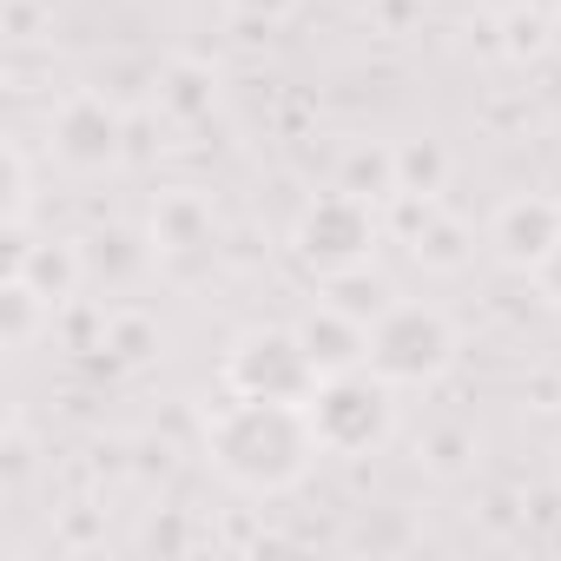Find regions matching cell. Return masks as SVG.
<instances>
[{
    "label": "cell",
    "instance_id": "13",
    "mask_svg": "<svg viewBox=\"0 0 561 561\" xmlns=\"http://www.w3.org/2000/svg\"><path fill=\"white\" fill-rule=\"evenodd\" d=\"M324 298L337 305V311H351L357 324H377L403 291L390 285V277L377 271V264H357V271H337V277H324Z\"/></svg>",
    "mask_w": 561,
    "mask_h": 561
},
{
    "label": "cell",
    "instance_id": "6",
    "mask_svg": "<svg viewBox=\"0 0 561 561\" xmlns=\"http://www.w3.org/2000/svg\"><path fill=\"white\" fill-rule=\"evenodd\" d=\"M47 152H54V165L73 172V179L113 172V165L126 159V113H119V100H106V93H93V87L67 93V100L54 106V119H47Z\"/></svg>",
    "mask_w": 561,
    "mask_h": 561
},
{
    "label": "cell",
    "instance_id": "17",
    "mask_svg": "<svg viewBox=\"0 0 561 561\" xmlns=\"http://www.w3.org/2000/svg\"><path fill=\"white\" fill-rule=\"evenodd\" d=\"M106 351H113L126 370H139V364L159 357V324L139 318V311H113V318H106Z\"/></svg>",
    "mask_w": 561,
    "mask_h": 561
},
{
    "label": "cell",
    "instance_id": "18",
    "mask_svg": "<svg viewBox=\"0 0 561 561\" xmlns=\"http://www.w3.org/2000/svg\"><path fill=\"white\" fill-rule=\"evenodd\" d=\"M416 462H423L430 476H462V469L476 462V430H462V423L430 430V436L416 443Z\"/></svg>",
    "mask_w": 561,
    "mask_h": 561
},
{
    "label": "cell",
    "instance_id": "9",
    "mask_svg": "<svg viewBox=\"0 0 561 561\" xmlns=\"http://www.w3.org/2000/svg\"><path fill=\"white\" fill-rule=\"evenodd\" d=\"M8 231V277H27V285L54 305V311H67L80 291H87V244H73V238H34V218H14V225H0Z\"/></svg>",
    "mask_w": 561,
    "mask_h": 561
},
{
    "label": "cell",
    "instance_id": "8",
    "mask_svg": "<svg viewBox=\"0 0 561 561\" xmlns=\"http://www.w3.org/2000/svg\"><path fill=\"white\" fill-rule=\"evenodd\" d=\"M554 244H561V198L548 192H508L482 225V251L515 277H535Z\"/></svg>",
    "mask_w": 561,
    "mask_h": 561
},
{
    "label": "cell",
    "instance_id": "21",
    "mask_svg": "<svg viewBox=\"0 0 561 561\" xmlns=\"http://www.w3.org/2000/svg\"><path fill=\"white\" fill-rule=\"evenodd\" d=\"M298 8H305V0H225V14H231V21L264 27V34H271V27H285Z\"/></svg>",
    "mask_w": 561,
    "mask_h": 561
},
{
    "label": "cell",
    "instance_id": "15",
    "mask_svg": "<svg viewBox=\"0 0 561 561\" xmlns=\"http://www.w3.org/2000/svg\"><path fill=\"white\" fill-rule=\"evenodd\" d=\"M443 185H449V146L443 139H397V192L443 198Z\"/></svg>",
    "mask_w": 561,
    "mask_h": 561
},
{
    "label": "cell",
    "instance_id": "23",
    "mask_svg": "<svg viewBox=\"0 0 561 561\" xmlns=\"http://www.w3.org/2000/svg\"><path fill=\"white\" fill-rule=\"evenodd\" d=\"M554 489H561V449H554Z\"/></svg>",
    "mask_w": 561,
    "mask_h": 561
},
{
    "label": "cell",
    "instance_id": "5",
    "mask_svg": "<svg viewBox=\"0 0 561 561\" xmlns=\"http://www.w3.org/2000/svg\"><path fill=\"white\" fill-rule=\"evenodd\" d=\"M225 397H271V403H311L318 390V364L298 344V324H257L244 337H231L225 364H218Z\"/></svg>",
    "mask_w": 561,
    "mask_h": 561
},
{
    "label": "cell",
    "instance_id": "10",
    "mask_svg": "<svg viewBox=\"0 0 561 561\" xmlns=\"http://www.w3.org/2000/svg\"><path fill=\"white\" fill-rule=\"evenodd\" d=\"M298 344H305V357L318 364V383L370 364V324H357V318L337 311L331 298H318V305L298 318Z\"/></svg>",
    "mask_w": 561,
    "mask_h": 561
},
{
    "label": "cell",
    "instance_id": "4",
    "mask_svg": "<svg viewBox=\"0 0 561 561\" xmlns=\"http://www.w3.org/2000/svg\"><path fill=\"white\" fill-rule=\"evenodd\" d=\"M383 238H390L383 205L364 198V192H344V185L305 198V211L291 218V257L318 277V285H324V277H337V271L377 264V244Z\"/></svg>",
    "mask_w": 561,
    "mask_h": 561
},
{
    "label": "cell",
    "instance_id": "16",
    "mask_svg": "<svg viewBox=\"0 0 561 561\" xmlns=\"http://www.w3.org/2000/svg\"><path fill=\"white\" fill-rule=\"evenodd\" d=\"M554 34H561V21L541 8V0H535V8H508L502 14V54L508 60H541L554 47Z\"/></svg>",
    "mask_w": 561,
    "mask_h": 561
},
{
    "label": "cell",
    "instance_id": "11",
    "mask_svg": "<svg viewBox=\"0 0 561 561\" xmlns=\"http://www.w3.org/2000/svg\"><path fill=\"white\" fill-rule=\"evenodd\" d=\"M152 257H185V251H211V238H218V211H211V198L205 192H192V185H179V192H165L159 205H152Z\"/></svg>",
    "mask_w": 561,
    "mask_h": 561
},
{
    "label": "cell",
    "instance_id": "14",
    "mask_svg": "<svg viewBox=\"0 0 561 561\" xmlns=\"http://www.w3.org/2000/svg\"><path fill=\"white\" fill-rule=\"evenodd\" d=\"M54 305L27 285V277H8V291H0V337H8V351L21 357V351H34V337L41 331H54Z\"/></svg>",
    "mask_w": 561,
    "mask_h": 561
},
{
    "label": "cell",
    "instance_id": "22",
    "mask_svg": "<svg viewBox=\"0 0 561 561\" xmlns=\"http://www.w3.org/2000/svg\"><path fill=\"white\" fill-rule=\"evenodd\" d=\"M528 285H535V298H541L548 311H561V244H554V251L541 257V271L528 277Z\"/></svg>",
    "mask_w": 561,
    "mask_h": 561
},
{
    "label": "cell",
    "instance_id": "1",
    "mask_svg": "<svg viewBox=\"0 0 561 561\" xmlns=\"http://www.w3.org/2000/svg\"><path fill=\"white\" fill-rule=\"evenodd\" d=\"M198 449H205L218 482H231L238 495H257V502L298 495L311 482V469L324 462L311 410L305 403H271V397H225L218 410H205Z\"/></svg>",
    "mask_w": 561,
    "mask_h": 561
},
{
    "label": "cell",
    "instance_id": "19",
    "mask_svg": "<svg viewBox=\"0 0 561 561\" xmlns=\"http://www.w3.org/2000/svg\"><path fill=\"white\" fill-rule=\"evenodd\" d=\"M159 106L179 113V119H198V113L211 106V73H198V67H172L165 87H159Z\"/></svg>",
    "mask_w": 561,
    "mask_h": 561
},
{
    "label": "cell",
    "instance_id": "3",
    "mask_svg": "<svg viewBox=\"0 0 561 561\" xmlns=\"http://www.w3.org/2000/svg\"><path fill=\"white\" fill-rule=\"evenodd\" d=\"M456 364H462V331L430 298H397L370 324V370L390 377L397 390H436Z\"/></svg>",
    "mask_w": 561,
    "mask_h": 561
},
{
    "label": "cell",
    "instance_id": "2",
    "mask_svg": "<svg viewBox=\"0 0 561 561\" xmlns=\"http://www.w3.org/2000/svg\"><path fill=\"white\" fill-rule=\"evenodd\" d=\"M403 390L390 383V377H377L370 364L364 370H344V377H324L318 390H311V430H318V443H324V456H337V462H364V456H383L390 443H397V430H403V403H397Z\"/></svg>",
    "mask_w": 561,
    "mask_h": 561
},
{
    "label": "cell",
    "instance_id": "20",
    "mask_svg": "<svg viewBox=\"0 0 561 561\" xmlns=\"http://www.w3.org/2000/svg\"><path fill=\"white\" fill-rule=\"evenodd\" d=\"M0 165H8V211H0V225L34 218V159H27V146H21V139H8Z\"/></svg>",
    "mask_w": 561,
    "mask_h": 561
},
{
    "label": "cell",
    "instance_id": "12",
    "mask_svg": "<svg viewBox=\"0 0 561 561\" xmlns=\"http://www.w3.org/2000/svg\"><path fill=\"white\" fill-rule=\"evenodd\" d=\"M331 185H344V192H364V198L390 205V198H397V146H383V139H357V146H344V159H337V179H331Z\"/></svg>",
    "mask_w": 561,
    "mask_h": 561
},
{
    "label": "cell",
    "instance_id": "7",
    "mask_svg": "<svg viewBox=\"0 0 561 561\" xmlns=\"http://www.w3.org/2000/svg\"><path fill=\"white\" fill-rule=\"evenodd\" d=\"M383 218H390V238H397L423 271H436V277L469 271V257H476V225L456 218V211H443V198H410V192H397V198L383 205Z\"/></svg>",
    "mask_w": 561,
    "mask_h": 561
}]
</instances>
